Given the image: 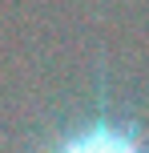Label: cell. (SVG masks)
Masks as SVG:
<instances>
[{"label": "cell", "mask_w": 149, "mask_h": 153, "mask_svg": "<svg viewBox=\"0 0 149 153\" xmlns=\"http://www.w3.org/2000/svg\"><path fill=\"white\" fill-rule=\"evenodd\" d=\"M48 153H149L145 141L137 137L133 125H117L109 121V117H97V121L81 125L77 133H69V137H61Z\"/></svg>", "instance_id": "1"}]
</instances>
